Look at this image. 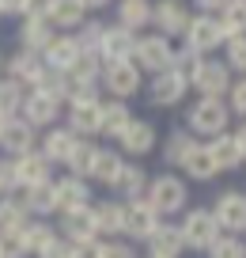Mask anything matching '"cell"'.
<instances>
[{"label":"cell","mask_w":246,"mask_h":258,"mask_svg":"<svg viewBox=\"0 0 246 258\" xmlns=\"http://www.w3.org/2000/svg\"><path fill=\"white\" fill-rule=\"evenodd\" d=\"M193 141H197V137H193L190 129H175V133L163 141V160H167L171 167H178V163H182V156L193 148Z\"/></svg>","instance_id":"cell-39"},{"label":"cell","mask_w":246,"mask_h":258,"mask_svg":"<svg viewBox=\"0 0 246 258\" xmlns=\"http://www.w3.org/2000/svg\"><path fill=\"white\" fill-rule=\"evenodd\" d=\"M178 232H182L186 250H208V247L223 235L220 224H216V217H212V209H186Z\"/></svg>","instance_id":"cell-4"},{"label":"cell","mask_w":246,"mask_h":258,"mask_svg":"<svg viewBox=\"0 0 246 258\" xmlns=\"http://www.w3.org/2000/svg\"><path fill=\"white\" fill-rule=\"evenodd\" d=\"M99 84H103L106 91H110L114 99H133L136 91H140V84H144V73L136 69L133 61H106L103 64V76H99Z\"/></svg>","instance_id":"cell-5"},{"label":"cell","mask_w":246,"mask_h":258,"mask_svg":"<svg viewBox=\"0 0 246 258\" xmlns=\"http://www.w3.org/2000/svg\"><path fill=\"white\" fill-rule=\"evenodd\" d=\"M205 148H208V156H212L216 171H235V167H242V156H238V148H235V141H231V133H220V137H212Z\"/></svg>","instance_id":"cell-34"},{"label":"cell","mask_w":246,"mask_h":258,"mask_svg":"<svg viewBox=\"0 0 246 258\" xmlns=\"http://www.w3.org/2000/svg\"><path fill=\"white\" fill-rule=\"evenodd\" d=\"M12 163H16V186H19V190H31V186L53 182V167L42 160L38 148H34V152H27V156H16Z\"/></svg>","instance_id":"cell-15"},{"label":"cell","mask_w":246,"mask_h":258,"mask_svg":"<svg viewBox=\"0 0 246 258\" xmlns=\"http://www.w3.org/2000/svg\"><path fill=\"white\" fill-rule=\"evenodd\" d=\"M103 31H106V27L99 23V19H88V23H84L76 34H72V38L79 42V49H91V53H99V42H103Z\"/></svg>","instance_id":"cell-44"},{"label":"cell","mask_w":246,"mask_h":258,"mask_svg":"<svg viewBox=\"0 0 246 258\" xmlns=\"http://www.w3.org/2000/svg\"><path fill=\"white\" fill-rule=\"evenodd\" d=\"M133 121V114H129V106L121 103V99H110V103H99V133H106V137H121V129Z\"/></svg>","instance_id":"cell-29"},{"label":"cell","mask_w":246,"mask_h":258,"mask_svg":"<svg viewBox=\"0 0 246 258\" xmlns=\"http://www.w3.org/2000/svg\"><path fill=\"white\" fill-rule=\"evenodd\" d=\"M148 258H151V254H148Z\"/></svg>","instance_id":"cell-60"},{"label":"cell","mask_w":246,"mask_h":258,"mask_svg":"<svg viewBox=\"0 0 246 258\" xmlns=\"http://www.w3.org/2000/svg\"><path fill=\"white\" fill-rule=\"evenodd\" d=\"M190 84L197 88L201 99H223L227 88H231V69L223 61H208V57H205V64L197 69V76H193Z\"/></svg>","instance_id":"cell-13"},{"label":"cell","mask_w":246,"mask_h":258,"mask_svg":"<svg viewBox=\"0 0 246 258\" xmlns=\"http://www.w3.org/2000/svg\"><path fill=\"white\" fill-rule=\"evenodd\" d=\"M79 4H84V12H99V8H106L110 0H79Z\"/></svg>","instance_id":"cell-55"},{"label":"cell","mask_w":246,"mask_h":258,"mask_svg":"<svg viewBox=\"0 0 246 258\" xmlns=\"http://www.w3.org/2000/svg\"><path fill=\"white\" fill-rule=\"evenodd\" d=\"M23 95H27V91L19 88L16 80H8V76H4V80H0V114L16 118V114H19V106H23Z\"/></svg>","instance_id":"cell-41"},{"label":"cell","mask_w":246,"mask_h":258,"mask_svg":"<svg viewBox=\"0 0 246 258\" xmlns=\"http://www.w3.org/2000/svg\"><path fill=\"white\" fill-rule=\"evenodd\" d=\"M205 254H208V258H246V247H242V239H238V235H220V239H216Z\"/></svg>","instance_id":"cell-43"},{"label":"cell","mask_w":246,"mask_h":258,"mask_svg":"<svg viewBox=\"0 0 246 258\" xmlns=\"http://www.w3.org/2000/svg\"><path fill=\"white\" fill-rule=\"evenodd\" d=\"M144 202H148L159 217L186 213V202H190L186 178H178V175H155V178H148V186H144Z\"/></svg>","instance_id":"cell-1"},{"label":"cell","mask_w":246,"mask_h":258,"mask_svg":"<svg viewBox=\"0 0 246 258\" xmlns=\"http://www.w3.org/2000/svg\"><path fill=\"white\" fill-rule=\"evenodd\" d=\"M72 258H99V239L95 243H76V247H72Z\"/></svg>","instance_id":"cell-51"},{"label":"cell","mask_w":246,"mask_h":258,"mask_svg":"<svg viewBox=\"0 0 246 258\" xmlns=\"http://www.w3.org/2000/svg\"><path fill=\"white\" fill-rule=\"evenodd\" d=\"M0 19H4V4H0Z\"/></svg>","instance_id":"cell-57"},{"label":"cell","mask_w":246,"mask_h":258,"mask_svg":"<svg viewBox=\"0 0 246 258\" xmlns=\"http://www.w3.org/2000/svg\"><path fill=\"white\" fill-rule=\"evenodd\" d=\"M144 186H148V175H144V167H140V163H129V160H125V167H121V175H118V182H114V190H118L125 202H136V198H144Z\"/></svg>","instance_id":"cell-35"},{"label":"cell","mask_w":246,"mask_h":258,"mask_svg":"<svg viewBox=\"0 0 246 258\" xmlns=\"http://www.w3.org/2000/svg\"><path fill=\"white\" fill-rule=\"evenodd\" d=\"M0 148L16 160V156H27V152H34V129L27 125L23 118H8V125H4V133H0Z\"/></svg>","instance_id":"cell-21"},{"label":"cell","mask_w":246,"mask_h":258,"mask_svg":"<svg viewBox=\"0 0 246 258\" xmlns=\"http://www.w3.org/2000/svg\"><path fill=\"white\" fill-rule=\"evenodd\" d=\"M23 209L31 213V220H46L57 213V194H53V182H42V186H31V190L19 194Z\"/></svg>","instance_id":"cell-23"},{"label":"cell","mask_w":246,"mask_h":258,"mask_svg":"<svg viewBox=\"0 0 246 258\" xmlns=\"http://www.w3.org/2000/svg\"><path fill=\"white\" fill-rule=\"evenodd\" d=\"M0 69H4V53H0Z\"/></svg>","instance_id":"cell-58"},{"label":"cell","mask_w":246,"mask_h":258,"mask_svg":"<svg viewBox=\"0 0 246 258\" xmlns=\"http://www.w3.org/2000/svg\"><path fill=\"white\" fill-rule=\"evenodd\" d=\"M49 0H23V19H34V16H46Z\"/></svg>","instance_id":"cell-50"},{"label":"cell","mask_w":246,"mask_h":258,"mask_svg":"<svg viewBox=\"0 0 246 258\" xmlns=\"http://www.w3.org/2000/svg\"><path fill=\"white\" fill-rule=\"evenodd\" d=\"M19 239H23V247H27V254H38V250H46L49 243L57 239V228L49 224V220H31V224L19 232Z\"/></svg>","instance_id":"cell-37"},{"label":"cell","mask_w":246,"mask_h":258,"mask_svg":"<svg viewBox=\"0 0 246 258\" xmlns=\"http://www.w3.org/2000/svg\"><path fill=\"white\" fill-rule=\"evenodd\" d=\"M231 141H235V148H238V156H242V160H246V121H242V125H238V129H235V133H231Z\"/></svg>","instance_id":"cell-53"},{"label":"cell","mask_w":246,"mask_h":258,"mask_svg":"<svg viewBox=\"0 0 246 258\" xmlns=\"http://www.w3.org/2000/svg\"><path fill=\"white\" fill-rule=\"evenodd\" d=\"M148 23H151V0H121L118 4V27L136 34Z\"/></svg>","instance_id":"cell-33"},{"label":"cell","mask_w":246,"mask_h":258,"mask_svg":"<svg viewBox=\"0 0 246 258\" xmlns=\"http://www.w3.org/2000/svg\"><path fill=\"white\" fill-rule=\"evenodd\" d=\"M182 38H186V49H193V53H201V57L220 49L223 42H227L223 31H220V23H216V16H190Z\"/></svg>","instance_id":"cell-7"},{"label":"cell","mask_w":246,"mask_h":258,"mask_svg":"<svg viewBox=\"0 0 246 258\" xmlns=\"http://www.w3.org/2000/svg\"><path fill=\"white\" fill-rule=\"evenodd\" d=\"M53 194H57V213H72V209L91 205V186H88V178L61 175V178H53Z\"/></svg>","instance_id":"cell-14"},{"label":"cell","mask_w":246,"mask_h":258,"mask_svg":"<svg viewBox=\"0 0 246 258\" xmlns=\"http://www.w3.org/2000/svg\"><path fill=\"white\" fill-rule=\"evenodd\" d=\"M171 61H175V46H171V38H163V34H136V46H133V64L140 69V73H167Z\"/></svg>","instance_id":"cell-2"},{"label":"cell","mask_w":246,"mask_h":258,"mask_svg":"<svg viewBox=\"0 0 246 258\" xmlns=\"http://www.w3.org/2000/svg\"><path fill=\"white\" fill-rule=\"evenodd\" d=\"M178 167H182L193 182H208V178L220 175V171H216V163H212V156H208V148L201 145V141H193V148L182 156V163H178Z\"/></svg>","instance_id":"cell-26"},{"label":"cell","mask_w":246,"mask_h":258,"mask_svg":"<svg viewBox=\"0 0 246 258\" xmlns=\"http://www.w3.org/2000/svg\"><path fill=\"white\" fill-rule=\"evenodd\" d=\"M151 23H155V34L163 38H178L190 23V8L182 0H155L151 4Z\"/></svg>","instance_id":"cell-11"},{"label":"cell","mask_w":246,"mask_h":258,"mask_svg":"<svg viewBox=\"0 0 246 258\" xmlns=\"http://www.w3.org/2000/svg\"><path fill=\"white\" fill-rule=\"evenodd\" d=\"M57 235H61L64 243H95L99 239V228H95V213H91V205H84V209H72V213H61V224H57Z\"/></svg>","instance_id":"cell-9"},{"label":"cell","mask_w":246,"mask_h":258,"mask_svg":"<svg viewBox=\"0 0 246 258\" xmlns=\"http://www.w3.org/2000/svg\"><path fill=\"white\" fill-rule=\"evenodd\" d=\"M118 145H121V156H148L151 148H155V125L144 121V118H133L121 129Z\"/></svg>","instance_id":"cell-16"},{"label":"cell","mask_w":246,"mask_h":258,"mask_svg":"<svg viewBox=\"0 0 246 258\" xmlns=\"http://www.w3.org/2000/svg\"><path fill=\"white\" fill-rule=\"evenodd\" d=\"M227 121H231V110H227L223 99H197L190 106V114H186V125L193 133H201V137H208V141L227 133Z\"/></svg>","instance_id":"cell-3"},{"label":"cell","mask_w":246,"mask_h":258,"mask_svg":"<svg viewBox=\"0 0 246 258\" xmlns=\"http://www.w3.org/2000/svg\"><path fill=\"white\" fill-rule=\"evenodd\" d=\"M216 23H220L223 38H235L246 34V0H227L220 12H216Z\"/></svg>","instance_id":"cell-36"},{"label":"cell","mask_w":246,"mask_h":258,"mask_svg":"<svg viewBox=\"0 0 246 258\" xmlns=\"http://www.w3.org/2000/svg\"><path fill=\"white\" fill-rule=\"evenodd\" d=\"M34 258H72V243H64L61 235H57V239L49 243L46 250H38V254H34Z\"/></svg>","instance_id":"cell-49"},{"label":"cell","mask_w":246,"mask_h":258,"mask_svg":"<svg viewBox=\"0 0 246 258\" xmlns=\"http://www.w3.org/2000/svg\"><path fill=\"white\" fill-rule=\"evenodd\" d=\"M12 190H19L16 186V163H12V156H4L0 160V198H12Z\"/></svg>","instance_id":"cell-47"},{"label":"cell","mask_w":246,"mask_h":258,"mask_svg":"<svg viewBox=\"0 0 246 258\" xmlns=\"http://www.w3.org/2000/svg\"><path fill=\"white\" fill-rule=\"evenodd\" d=\"M46 19H49L53 31H57V27H61V31H79V27L88 23V12H84L79 0H49Z\"/></svg>","instance_id":"cell-22"},{"label":"cell","mask_w":246,"mask_h":258,"mask_svg":"<svg viewBox=\"0 0 246 258\" xmlns=\"http://www.w3.org/2000/svg\"><path fill=\"white\" fill-rule=\"evenodd\" d=\"M186 91H190V84L182 80L178 73H159V76H151V84H148V95H151V103L155 106H178L186 99Z\"/></svg>","instance_id":"cell-17"},{"label":"cell","mask_w":246,"mask_h":258,"mask_svg":"<svg viewBox=\"0 0 246 258\" xmlns=\"http://www.w3.org/2000/svg\"><path fill=\"white\" fill-rule=\"evenodd\" d=\"M103 57L91 53V49H79V57L72 61V69L64 76H68L72 84H88V88H99V76H103Z\"/></svg>","instance_id":"cell-27"},{"label":"cell","mask_w":246,"mask_h":258,"mask_svg":"<svg viewBox=\"0 0 246 258\" xmlns=\"http://www.w3.org/2000/svg\"><path fill=\"white\" fill-rule=\"evenodd\" d=\"M19 118H23L31 129L53 125V121L61 118V99L46 95V91H27V95H23V106H19Z\"/></svg>","instance_id":"cell-10"},{"label":"cell","mask_w":246,"mask_h":258,"mask_svg":"<svg viewBox=\"0 0 246 258\" xmlns=\"http://www.w3.org/2000/svg\"><path fill=\"white\" fill-rule=\"evenodd\" d=\"M242 247H246V243H242Z\"/></svg>","instance_id":"cell-59"},{"label":"cell","mask_w":246,"mask_h":258,"mask_svg":"<svg viewBox=\"0 0 246 258\" xmlns=\"http://www.w3.org/2000/svg\"><path fill=\"white\" fill-rule=\"evenodd\" d=\"M4 69H8V80H16L19 88H38L42 76H46V64H42V53H31V49H19V53H12L8 61H4Z\"/></svg>","instance_id":"cell-12"},{"label":"cell","mask_w":246,"mask_h":258,"mask_svg":"<svg viewBox=\"0 0 246 258\" xmlns=\"http://www.w3.org/2000/svg\"><path fill=\"white\" fill-rule=\"evenodd\" d=\"M148 254L151 258H182L186 254V243H182L178 224H167V220H163V224L148 235Z\"/></svg>","instance_id":"cell-20"},{"label":"cell","mask_w":246,"mask_h":258,"mask_svg":"<svg viewBox=\"0 0 246 258\" xmlns=\"http://www.w3.org/2000/svg\"><path fill=\"white\" fill-rule=\"evenodd\" d=\"M76 57H79V42L72 34H53V42L42 49V64L53 69V73H68Z\"/></svg>","instance_id":"cell-19"},{"label":"cell","mask_w":246,"mask_h":258,"mask_svg":"<svg viewBox=\"0 0 246 258\" xmlns=\"http://www.w3.org/2000/svg\"><path fill=\"white\" fill-rule=\"evenodd\" d=\"M4 4V16H23V0H0Z\"/></svg>","instance_id":"cell-54"},{"label":"cell","mask_w":246,"mask_h":258,"mask_svg":"<svg viewBox=\"0 0 246 258\" xmlns=\"http://www.w3.org/2000/svg\"><path fill=\"white\" fill-rule=\"evenodd\" d=\"M64 129H72L76 137H95L99 133V99L95 103H68V125Z\"/></svg>","instance_id":"cell-25"},{"label":"cell","mask_w":246,"mask_h":258,"mask_svg":"<svg viewBox=\"0 0 246 258\" xmlns=\"http://www.w3.org/2000/svg\"><path fill=\"white\" fill-rule=\"evenodd\" d=\"M72 145H76V133L72 129H49L46 141H42V160L53 167V163H64L72 152Z\"/></svg>","instance_id":"cell-31"},{"label":"cell","mask_w":246,"mask_h":258,"mask_svg":"<svg viewBox=\"0 0 246 258\" xmlns=\"http://www.w3.org/2000/svg\"><path fill=\"white\" fill-rule=\"evenodd\" d=\"M193 4L201 8V16H216V12H220L227 0H193Z\"/></svg>","instance_id":"cell-52"},{"label":"cell","mask_w":246,"mask_h":258,"mask_svg":"<svg viewBox=\"0 0 246 258\" xmlns=\"http://www.w3.org/2000/svg\"><path fill=\"white\" fill-rule=\"evenodd\" d=\"M53 27H49L46 16H34V19H23V27H19V42H23V49H31V53H42V49L53 42Z\"/></svg>","instance_id":"cell-28"},{"label":"cell","mask_w":246,"mask_h":258,"mask_svg":"<svg viewBox=\"0 0 246 258\" xmlns=\"http://www.w3.org/2000/svg\"><path fill=\"white\" fill-rule=\"evenodd\" d=\"M227 110H235V114H242L246 118V76L242 80H231V88H227Z\"/></svg>","instance_id":"cell-48"},{"label":"cell","mask_w":246,"mask_h":258,"mask_svg":"<svg viewBox=\"0 0 246 258\" xmlns=\"http://www.w3.org/2000/svg\"><path fill=\"white\" fill-rule=\"evenodd\" d=\"M0 258H31L19 232H0Z\"/></svg>","instance_id":"cell-46"},{"label":"cell","mask_w":246,"mask_h":258,"mask_svg":"<svg viewBox=\"0 0 246 258\" xmlns=\"http://www.w3.org/2000/svg\"><path fill=\"white\" fill-rule=\"evenodd\" d=\"M223 53H227V69H231V73L246 76V34L227 38V42H223Z\"/></svg>","instance_id":"cell-42"},{"label":"cell","mask_w":246,"mask_h":258,"mask_svg":"<svg viewBox=\"0 0 246 258\" xmlns=\"http://www.w3.org/2000/svg\"><path fill=\"white\" fill-rule=\"evenodd\" d=\"M133 46H136V34L114 23V27H106V31H103L99 57H103V61H133Z\"/></svg>","instance_id":"cell-18"},{"label":"cell","mask_w":246,"mask_h":258,"mask_svg":"<svg viewBox=\"0 0 246 258\" xmlns=\"http://www.w3.org/2000/svg\"><path fill=\"white\" fill-rule=\"evenodd\" d=\"M201 64H205V57L182 46V49H175V61H171V73H178V76H182L186 84H190L193 76H197V69H201Z\"/></svg>","instance_id":"cell-40"},{"label":"cell","mask_w":246,"mask_h":258,"mask_svg":"<svg viewBox=\"0 0 246 258\" xmlns=\"http://www.w3.org/2000/svg\"><path fill=\"white\" fill-rule=\"evenodd\" d=\"M95 152H99V145H95V141L76 137V145H72L68 160H64L68 175H76V178H91V163H95Z\"/></svg>","instance_id":"cell-32"},{"label":"cell","mask_w":246,"mask_h":258,"mask_svg":"<svg viewBox=\"0 0 246 258\" xmlns=\"http://www.w3.org/2000/svg\"><path fill=\"white\" fill-rule=\"evenodd\" d=\"M31 224V213L19 198H0V232H23Z\"/></svg>","instance_id":"cell-38"},{"label":"cell","mask_w":246,"mask_h":258,"mask_svg":"<svg viewBox=\"0 0 246 258\" xmlns=\"http://www.w3.org/2000/svg\"><path fill=\"white\" fill-rule=\"evenodd\" d=\"M121 167H125V156H121V152H114V148H99V152H95V163H91V178L114 190Z\"/></svg>","instance_id":"cell-30"},{"label":"cell","mask_w":246,"mask_h":258,"mask_svg":"<svg viewBox=\"0 0 246 258\" xmlns=\"http://www.w3.org/2000/svg\"><path fill=\"white\" fill-rule=\"evenodd\" d=\"M212 217L223 235H246V194L242 190H223L212 205Z\"/></svg>","instance_id":"cell-6"},{"label":"cell","mask_w":246,"mask_h":258,"mask_svg":"<svg viewBox=\"0 0 246 258\" xmlns=\"http://www.w3.org/2000/svg\"><path fill=\"white\" fill-rule=\"evenodd\" d=\"M159 224H163V217H159L144 198L125 202V224H121V235H129L133 243H148V235L155 232Z\"/></svg>","instance_id":"cell-8"},{"label":"cell","mask_w":246,"mask_h":258,"mask_svg":"<svg viewBox=\"0 0 246 258\" xmlns=\"http://www.w3.org/2000/svg\"><path fill=\"white\" fill-rule=\"evenodd\" d=\"M95 213V228L103 239H118L121 235V224H125V202H99L91 205Z\"/></svg>","instance_id":"cell-24"},{"label":"cell","mask_w":246,"mask_h":258,"mask_svg":"<svg viewBox=\"0 0 246 258\" xmlns=\"http://www.w3.org/2000/svg\"><path fill=\"white\" fill-rule=\"evenodd\" d=\"M99 258H140L133 250V243H125V239H103L99 243Z\"/></svg>","instance_id":"cell-45"},{"label":"cell","mask_w":246,"mask_h":258,"mask_svg":"<svg viewBox=\"0 0 246 258\" xmlns=\"http://www.w3.org/2000/svg\"><path fill=\"white\" fill-rule=\"evenodd\" d=\"M4 125H8V114H0V133H4Z\"/></svg>","instance_id":"cell-56"}]
</instances>
